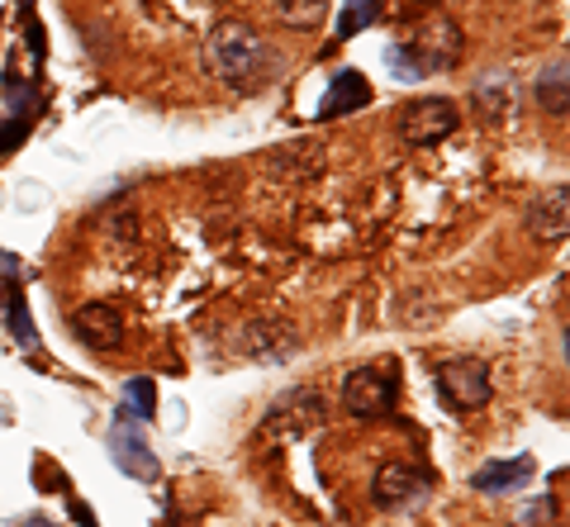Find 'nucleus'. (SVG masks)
Masks as SVG:
<instances>
[{"label": "nucleus", "mask_w": 570, "mask_h": 527, "mask_svg": "<svg viewBox=\"0 0 570 527\" xmlns=\"http://www.w3.org/2000/svg\"><path fill=\"white\" fill-rule=\"evenodd\" d=\"M205 62H209V72L219 77L224 86L247 91V86H257V77H266V67H272V52H266V39H262L253 24L224 20L219 29L209 33Z\"/></svg>", "instance_id": "obj_1"}, {"label": "nucleus", "mask_w": 570, "mask_h": 527, "mask_svg": "<svg viewBox=\"0 0 570 527\" xmlns=\"http://www.w3.org/2000/svg\"><path fill=\"white\" fill-rule=\"evenodd\" d=\"M433 390L448 414H475L494 399V380L480 357H442L433 366Z\"/></svg>", "instance_id": "obj_2"}, {"label": "nucleus", "mask_w": 570, "mask_h": 527, "mask_svg": "<svg viewBox=\"0 0 570 527\" xmlns=\"http://www.w3.org/2000/svg\"><path fill=\"white\" fill-rule=\"evenodd\" d=\"M438 489V476L428 466H414V461H385L371 480V499H376L385 514H414L433 499Z\"/></svg>", "instance_id": "obj_3"}, {"label": "nucleus", "mask_w": 570, "mask_h": 527, "mask_svg": "<svg viewBox=\"0 0 570 527\" xmlns=\"http://www.w3.org/2000/svg\"><path fill=\"white\" fill-rule=\"evenodd\" d=\"M400 380L385 366H356L343 380V409L352 418H395Z\"/></svg>", "instance_id": "obj_4"}, {"label": "nucleus", "mask_w": 570, "mask_h": 527, "mask_svg": "<svg viewBox=\"0 0 570 527\" xmlns=\"http://www.w3.org/2000/svg\"><path fill=\"white\" fill-rule=\"evenodd\" d=\"M456 125H461V110L448 96H423L400 110V138L409 148H433L442 138H452Z\"/></svg>", "instance_id": "obj_5"}, {"label": "nucleus", "mask_w": 570, "mask_h": 527, "mask_svg": "<svg viewBox=\"0 0 570 527\" xmlns=\"http://www.w3.org/2000/svg\"><path fill=\"white\" fill-rule=\"evenodd\" d=\"M409 48H414V58L423 72H448V67L461 62V52H466V39H461V24L452 20V14L433 10L428 20L419 24L414 39H404Z\"/></svg>", "instance_id": "obj_6"}, {"label": "nucleus", "mask_w": 570, "mask_h": 527, "mask_svg": "<svg viewBox=\"0 0 570 527\" xmlns=\"http://www.w3.org/2000/svg\"><path fill=\"white\" fill-rule=\"evenodd\" d=\"M238 351L247 361H266V366H281L299 351V328L285 324V319H253L238 328Z\"/></svg>", "instance_id": "obj_7"}, {"label": "nucleus", "mask_w": 570, "mask_h": 527, "mask_svg": "<svg viewBox=\"0 0 570 527\" xmlns=\"http://www.w3.org/2000/svg\"><path fill=\"white\" fill-rule=\"evenodd\" d=\"M71 332H77V342H86V347L119 351L124 347V314L105 300H91L71 314Z\"/></svg>", "instance_id": "obj_8"}, {"label": "nucleus", "mask_w": 570, "mask_h": 527, "mask_svg": "<svg viewBox=\"0 0 570 527\" xmlns=\"http://www.w3.org/2000/svg\"><path fill=\"white\" fill-rule=\"evenodd\" d=\"M328 418V399L318 395V390H291L272 414H266V424H262V432H276V428H285V437L291 432H305V428H318Z\"/></svg>", "instance_id": "obj_9"}, {"label": "nucleus", "mask_w": 570, "mask_h": 527, "mask_svg": "<svg viewBox=\"0 0 570 527\" xmlns=\"http://www.w3.org/2000/svg\"><path fill=\"white\" fill-rule=\"evenodd\" d=\"M110 451H115V466L134 480H157V470H163V461H157L153 447L142 443V432L134 428V418H119L110 428Z\"/></svg>", "instance_id": "obj_10"}, {"label": "nucleus", "mask_w": 570, "mask_h": 527, "mask_svg": "<svg viewBox=\"0 0 570 527\" xmlns=\"http://www.w3.org/2000/svg\"><path fill=\"white\" fill-rule=\"evenodd\" d=\"M366 105H371V81L356 72V67H343V72L328 81L324 100H318V119H343V115L366 110Z\"/></svg>", "instance_id": "obj_11"}, {"label": "nucleus", "mask_w": 570, "mask_h": 527, "mask_svg": "<svg viewBox=\"0 0 570 527\" xmlns=\"http://www.w3.org/2000/svg\"><path fill=\"white\" fill-rule=\"evenodd\" d=\"M523 223H528V233L538 242L566 238V228H570V196H566V186H557V190H547V196L532 200Z\"/></svg>", "instance_id": "obj_12"}, {"label": "nucleus", "mask_w": 570, "mask_h": 527, "mask_svg": "<svg viewBox=\"0 0 570 527\" xmlns=\"http://www.w3.org/2000/svg\"><path fill=\"white\" fill-rule=\"evenodd\" d=\"M532 456H513V461H485L471 476V489L475 495H509V489H523L532 480Z\"/></svg>", "instance_id": "obj_13"}, {"label": "nucleus", "mask_w": 570, "mask_h": 527, "mask_svg": "<svg viewBox=\"0 0 570 527\" xmlns=\"http://www.w3.org/2000/svg\"><path fill=\"white\" fill-rule=\"evenodd\" d=\"M0 314H6V324H10V338L20 342L24 351L39 347V328H33V314H29V300H24V286H6V305H0Z\"/></svg>", "instance_id": "obj_14"}, {"label": "nucleus", "mask_w": 570, "mask_h": 527, "mask_svg": "<svg viewBox=\"0 0 570 527\" xmlns=\"http://www.w3.org/2000/svg\"><path fill=\"white\" fill-rule=\"evenodd\" d=\"M566 58H557L551 67H542V77H538V105L547 115H557V119H566V105H570V81H566Z\"/></svg>", "instance_id": "obj_15"}, {"label": "nucleus", "mask_w": 570, "mask_h": 527, "mask_svg": "<svg viewBox=\"0 0 570 527\" xmlns=\"http://www.w3.org/2000/svg\"><path fill=\"white\" fill-rule=\"evenodd\" d=\"M381 20V0H343V14H337V39H356L362 29H371Z\"/></svg>", "instance_id": "obj_16"}, {"label": "nucleus", "mask_w": 570, "mask_h": 527, "mask_svg": "<svg viewBox=\"0 0 570 527\" xmlns=\"http://www.w3.org/2000/svg\"><path fill=\"white\" fill-rule=\"evenodd\" d=\"M276 14L291 29H318L328 14V0H276Z\"/></svg>", "instance_id": "obj_17"}, {"label": "nucleus", "mask_w": 570, "mask_h": 527, "mask_svg": "<svg viewBox=\"0 0 570 527\" xmlns=\"http://www.w3.org/2000/svg\"><path fill=\"white\" fill-rule=\"evenodd\" d=\"M124 404L134 409L138 424L157 418V380L153 376H129V385H124Z\"/></svg>", "instance_id": "obj_18"}, {"label": "nucleus", "mask_w": 570, "mask_h": 527, "mask_svg": "<svg viewBox=\"0 0 570 527\" xmlns=\"http://www.w3.org/2000/svg\"><path fill=\"white\" fill-rule=\"evenodd\" d=\"M385 67L395 72V81H423V77H428L409 43H390V48H385Z\"/></svg>", "instance_id": "obj_19"}, {"label": "nucleus", "mask_w": 570, "mask_h": 527, "mask_svg": "<svg viewBox=\"0 0 570 527\" xmlns=\"http://www.w3.org/2000/svg\"><path fill=\"white\" fill-rule=\"evenodd\" d=\"M29 129H33V115H10L6 125H0V157L20 148L24 138H29Z\"/></svg>", "instance_id": "obj_20"}, {"label": "nucleus", "mask_w": 570, "mask_h": 527, "mask_svg": "<svg viewBox=\"0 0 570 527\" xmlns=\"http://www.w3.org/2000/svg\"><path fill=\"white\" fill-rule=\"evenodd\" d=\"M24 29H29V52H33V62H43V58H48V39H43V24L33 20V10L24 14Z\"/></svg>", "instance_id": "obj_21"}, {"label": "nucleus", "mask_w": 570, "mask_h": 527, "mask_svg": "<svg viewBox=\"0 0 570 527\" xmlns=\"http://www.w3.org/2000/svg\"><path fill=\"white\" fill-rule=\"evenodd\" d=\"M67 508H71V518H77V527H100V518L91 514V504H81V499H71Z\"/></svg>", "instance_id": "obj_22"}, {"label": "nucleus", "mask_w": 570, "mask_h": 527, "mask_svg": "<svg viewBox=\"0 0 570 527\" xmlns=\"http://www.w3.org/2000/svg\"><path fill=\"white\" fill-rule=\"evenodd\" d=\"M24 527H58V523H48V518H29Z\"/></svg>", "instance_id": "obj_23"}, {"label": "nucleus", "mask_w": 570, "mask_h": 527, "mask_svg": "<svg viewBox=\"0 0 570 527\" xmlns=\"http://www.w3.org/2000/svg\"><path fill=\"white\" fill-rule=\"evenodd\" d=\"M33 10V0H20V14H29Z\"/></svg>", "instance_id": "obj_24"}, {"label": "nucleus", "mask_w": 570, "mask_h": 527, "mask_svg": "<svg viewBox=\"0 0 570 527\" xmlns=\"http://www.w3.org/2000/svg\"><path fill=\"white\" fill-rule=\"evenodd\" d=\"M0 305H6V280H0Z\"/></svg>", "instance_id": "obj_25"}]
</instances>
